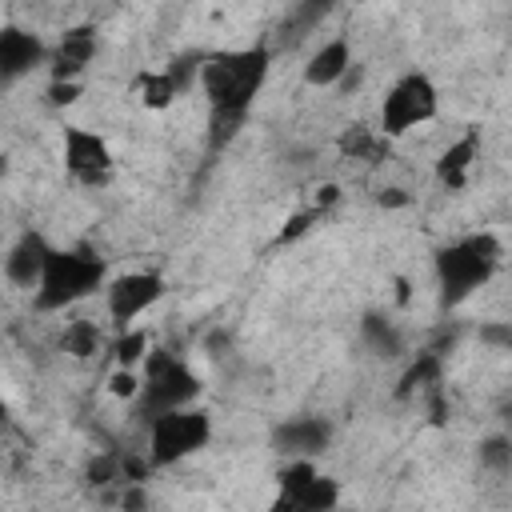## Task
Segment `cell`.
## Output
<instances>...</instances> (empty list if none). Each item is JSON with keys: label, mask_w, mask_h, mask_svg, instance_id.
<instances>
[{"label": "cell", "mask_w": 512, "mask_h": 512, "mask_svg": "<svg viewBox=\"0 0 512 512\" xmlns=\"http://www.w3.org/2000/svg\"><path fill=\"white\" fill-rule=\"evenodd\" d=\"M268 80V48H232L200 60V88L212 112L248 116V104Z\"/></svg>", "instance_id": "obj_1"}, {"label": "cell", "mask_w": 512, "mask_h": 512, "mask_svg": "<svg viewBox=\"0 0 512 512\" xmlns=\"http://www.w3.org/2000/svg\"><path fill=\"white\" fill-rule=\"evenodd\" d=\"M104 260L88 248H52L44 276L32 292L36 312H64L80 300H88L96 288H104Z\"/></svg>", "instance_id": "obj_2"}, {"label": "cell", "mask_w": 512, "mask_h": 512, "mask_svg": "<svg viewBox=\"0 0 512 512\" xmlns=\"http://www.w3.org/2000/svg\"><path fill=\"white\" fill-rule=\"evenodd\" d=\"M500 240L492 232H476V236H464L456 244H444L436 252V284H440V296L448 308L464 304L472 292H480L496 264H500Z\"/></svg>", "instance_id": "obj_3"}, {"label": "cell", "mask_w": 512, "mask_h": 512, "mask_svg": "<svg viewBox=\"0 0 512 512\" xmlns=\"http://www.w3.org/2000/svg\"><path fill=\"white\" fill-rule=\"evenodd\" d=\"M212 440V416L196 404L168 408L148 420V464L152 468H172L188 456H196Z\"/></svg>", "instance_id": "obj_4"}, {"label": "cell", "mask_w": 512, "mask_h": 512, "mask_svg": "<svg viewBox=\"0 0 512 512\" xmlns=\"http://www.w3.org/2000/svg\"><path fill=\"white\" fill-rule=\"evenodd\" d=\"M436 112H440V92H436V84H432L424 72H404V76L384 92V100H380V132H384L388 140L408 136V132H416L420 124L436 120Z\"/></svg>", "instance_id": "obj_5"}, {"label": "cell", "mask_w": 512, "mask_h": 512, "mask_svg": "<svg viewBox=\"0 0 512 512\" xmlns=\"http://www.w3.org/2000/svg\"><path fill=\"white\" fill-rule=\"evenodd\" d=\"M196 396H200V376L180 356L156 348L144 360V392H140V400H144V416L148 420L168 412V408L196 404Z\"/></svg>", "instance_id": "obj_6"}, {"label": "cell", "mask_w": 512, "mask_h": 512, "mask_svg": "<svg viewBox=\"0 0 512 512\" xmlns=\"http://www.w3.org/2000/svg\"><path fill=\"white\" fill-rule=\"evenodd\" d=\"M60 156H64V168L76 184H88V188H100L112 180V148L100 132L92 128H80V124H68L64 128V144H60Z\"/></svg>", "instance_id": "obj_7"}, {"label": "cell", "mask_w": 512, "mask_h": 512, "mask_svg": "<svg viewBox=\"0 0 512 512\" xmlns=\"http://www.w3.org/2000/svg\"><path fill=\"white\" fill-rule=\"evenodd\" d=\"M164 296V280L156 272H120L104 284V308L116 328H128Z\"/></svg>", "instance_id": "obj_8"}, {"label": "cell", "mask_w": 512, "mask_h": 512, "mask_svg": "<svg viewBox=\"0 0 512 512\" xmlns=\"http://www.w3.org/2000/svg\"><path fill=\"white\" fill-rule=\"evenodd\" d=\"M52 256V244L40 236V232H20L4 256V276L12 288H24V292H36L40 276H44V264Z\"/></svg>", "instance_id": "obj_9"}, {"label": "cell", "mask_w": 512, "mask_h": 512, "mask_svg": "<svg viewBox=\"0 0 512 512\" xmlns=\"http://www.w3.org/2000/svg\"><path fill=\"white\" fill-rule=\"evenodd\" d=\"M48 60V48L40 44L36 32H24L16 24H8L0 32V80L4 84H16L20 76H28L32 68H40Z\"/></svg>", "instance_id": "obj_10"}, {"label": "cell", "mask_w": 512, "mask_h": 512, "mask_svg": "<svg viewBox=\"0 0 512 512\" xmlns=\"http://www.w3.org/2000/svg\"><path fill=\"white\" fill-rule=\"evenodd\" d=\"M328 440H332V428L320 416H296V420H284L272 428V448L280 456H312L316 460L328 448Z\"/></svg>", "instance_id": "obj_11"}, {"label": "cell", "mask_w": 512, "mask_h": 512, "mask_svg": "<svg viewBox=\"0 0 512 512\" xmlns=\"http://www.w3.org/2000/svg\"><path fill=\"white\" fill-rule=\"evenodd\" d=\"M92 56H96V32L92 28H68L64 36H60V44L48 52V72H52V80H80L84 76V68L92 64Z\"/></svg>", "instance_id": "obj_12"}, {"label": "cell", "mask_w": 512, "mask_h": 512, "mask_svg": "<svg viewBox=\"0 0 512 512\" xmlns=\"http://www.w3.org/2000/svg\"><path fill=\"white\" fill-rule=\"evenodd\" d=\"M348 68H352V44H348L344 36H332V40H324V44L308 56V64H304V84H312V88H332V84H340V80L348 76Z\"/></svg>", "instance_id": "obj_13"}, {"label": "cell", "mask_w": 512, "mask_h": 512, "mask_svg": "<svg viewBox=\"0 0 512 512\" xmlns=\"http://www.w3.org/2000/svg\"><path fill=\"white\" fill-rule=\"evenodd\" d=\"M476 152H480V136L476 132H464L456 136L440 156H436V180L448 188V192H460L468 184V172L476 164Z\"/></svg>", "instance_id": "obj_14"}, {"label": "cell", "mask_w": 512, "mask_h": 512, "mask_svg": "<svg viewBox=\"0 0 512 512\" xmlns=\"http://www.w3.org/2000/svg\"><path fill=\"white\" fill-rule=\"evenodd\" d=\"M340 504V484L332 480V476H324V472H312L280 508H304V512H328V508H336Z\"/></svg>", "instance_id": "obj_15"}, {"label": "cell", "mask_w": 512, "mask_h": 512, "mask_svg": "<svg viewBox=\"0 0 512 512\" xmlns=\"http://www.w3.org/2000/svg\"><path fill=\"white\" fill-rule=\"evenodd\" d=\"M136 92H140V104H144L148 112H164V108H172V104H176L180 84L172 80V72H168V68H160V72H144V76L136 80Z\"/></svg>", "instance_id": "obj_16"}, {"label": "cell", "mask_w": 512, "mask_h": 512, "mask_svg": "<svg viewBox=\"0 0 512 512\" xmlns=\"http://www.w3.org/2000/svg\"><path fill=\"white\" fill-rule=\"evenodd\" d=\"M388 148V136L380 128H368V124H352L340 132V152L352 156V160H376L380 152Z\"/></svg>", "instance_id": "obj_17"}, {"label": "cell", "mask_w": 512, "mask_h": 512, "mask_svg": "<svg viewBox=\"0 0 512 512\" xmlns=\"http://www.w3.org/2000/svg\"><path fill=\"white\" fill-rule=\"evenodd\" d=\"M360 332H364V340L376 348V356H400V352H404V340H400V332L392 328V320H384V316H376V312L364 316Z\"/></svg>", "instance_id": "obj_18"}, {"label": "cell", "mask_w": 512, "mask_h": 512, "mask_svg": "<svg viewBox=\"0 0 512 512\" xmlns=\"http://www.w3.org/2000/svg\"><path fill=\"white\" fill-rule=\"evenodd\" d=\"M64 352L68 356H76V360H88V356H96V348H100V328L92 324V320H72L68 328H64Z\"/></svg>", "instance_id": "obj_19"}, {"label": "cell", "mask_w": 512, "mask_h": 512, "mask_svg": "<svg viewBox=\"0 0 512 512\" xmlns=\"http://www.w3.org/2000/svg\"><path fill=\"white\" fill-rule=\"evenodd\" d=\"M112 352H116V364H120V368H140V364L152 356L148 332H140V328H128V332H120V340L112 344Z\"/></svg>", "instance_id": "obj_20"}, {"label": "cell", "mask_w": 512, "mask_h": 512, "mask_svg": "<svg viewBox=\"0 0 512 512\" xmlns=\"http://www.w3.org/2000/svg\"><path fill=\"white\" fill-rule=\"evenodd\" d=\"M476 460L488 472H508L512 468V436H484L476 448Z\"/></svg>", "instance_id": "obj_21"}, {"label": "cell", "mask_w": 512, "mask_h": 512, "mask_svg": "<svg viewBox=\"0 0 512 512\" xmlns=\"http://www.w3.org/2000/svg\"><path fill=\"white\" fill-rule=\"evenodd\" d=\"M108 392H112L116 400H140V392H144V372L116 364L112 376H108Z\"/></svg>", "instance_id": "obj_22"}, {"label": "cell", "mask_w": 512, "mask_h": 512, "mask_svg": "<svg viewBox=\"0 0 512 512\" xmlns=\"http://www.w3.org/2000/svg\"><path fill=\"white\" fill-rule=\"evenodd\" d=\"M436 372H440V364H436V356H420L408 372H404V388L400 392H412V388H424V380H436Z\"/></svg>", "instance_id": "obj_23"}, {"label": "cell", "mask_w": 512, "mask_h": 512, "mask_svg": "<svg viewBox=\"0 0 512 512\" xmlns=\"http://www.w3.org/2000/svg\"><path fill=\"white\" fill-rule=\"evenodd\" d=\"M316 220H320V208H308V212H296V216H288V220H284V228H280V244H288V240L304 236V232H308Z\"/></svg>", "instance_id": "obj_24"}, {"label": "cell", "mask_w": 512, "mask_h": 512, "mask_svg": "<svg viewBox=\"0 0 512 512\" xmlns=\"http://www.w3.org/2000/svg\"><path fill=\"white\" fill-rule=\"evenodd\" d=\"M76 96H80V80H52V84H48V100H52L56 108L76 104Z\"/></svg>", "instance_id": "obj_25"}, {"label": "cell", "mask_w": 512, "mask_h": 512, "mask_svg": "<svg viewBox=\"0 0 512 512\" xmlns=\"http://www.w3.org/2000/svg\"><path fill=\"white\" fill-rule=\"evenodd\" d=\"M480 340H484V344L512 348V328H508V324H484V328H480Z\"/></svg>", "instance_id": "obj_26"}, {"label": "cell", "mask_w": 512, "mask_h": 512, "mask_svg": "<svg viewBox=\"0 0 512 512\" xmlns=\"http://www.w3.org/2000/svg\"><path fill=\"white\" fill-rule=\"evenodd\" d=\"M380 204H384V208H404L408 196H404V188H384V192H380Z\"/></svg>", "instance_id": "obj_27"}, {"label": "cell", "mask_w": 512, "mask_h": 512, "mask_svg": "<svg viewBox=\"0 0 512 512\" xmlns=\"http://www.w3.org/2000/svg\"><path fill=\"white\" fill-rule=\"evenodd\" d=\"M336 196H340V188H336V184H324V188H320V200H316V208L324 212L328 204H336Z\"/></svg>", "instance_id": "obj_28"}]
</instances>
